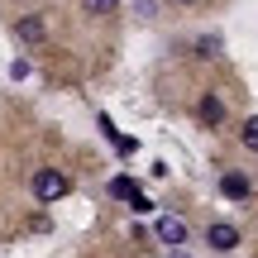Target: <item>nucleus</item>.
I'll return each instance as SVG.
<instances>
[{
	"mask_svg": "<svg viewBox=\"0 0 258 258\" xmlns=\"http://www.w3.org/2000/svg\"><path fill=\"white\" fill-rule=\"evenodd\" d=\"M15 38L19 43H43V19L38 15H19L15 19Z\"/></svg>",
	"mask_w": 258,
	"mask_h": 258,
	"instance_id": "6",
	"label": "nucleus"
},
{
	"mask_svg": "<svg viewBox=\"0 0 258 258\" xmlns=\"http://www.w3.org/2000/svg\"><path fill=\"white\" fill-rule=\"evenodd\" d=\"M29 186H34V201L38 206H53V201H62V196L72 191V177H67L62 167H38Z\"/></svg>",
	"mask_w": 258,
	"mask_h": 258,
	"instance_id": "1",
	"label": "nucleus"
},
{
	"mask_svg": "<svg viewBox=\"0 0 258 258\" xmlns=\"http://www.w3.org/2000/svg\"><path fill=\"white\" fill-rule=\"evenodd\" d=\"M220 191L230 196V201H244V196H249V177H239V172H225V177H220Z\"/></svg>",
	"mask_w": 258,
	"mask_h": 258,
	"instance_id": "7",
	"label": "nucleus"
},
{
	"mask_svg": "<svg viewBox=\"0 0 258 258\" xmlns=\"http://www.w3.org/2000/svg\"><path fill=\"white\" fill-rule=\"evenodd\" d=\"M206 244H211L215 253H230V249H239V230L225 225V220H215L211 230H206Z\"/></svg>",
	"mask_w": 258,
	"mask_h": 258,
	"instance_id": "2",
	"label": "nucleus"
},
{
	"mask_svg": "<svg viewBox=\"0 0 258 258\" xmlns=\"http://www.w3.org/2000/svg\"><path fill=\"white\" fill-rule=\"evenodd\" d=\"M196 48H201V57H220V48H225V43H220L215 34H206V38H201Z\"/></svg>",
	"mask_w": 258,
	"mask_h": 258,
	"instance_id": "10",
	"label": "nucleus"
},
{
	"mask_svg": "<svg viewBox=\"0 0 258 258\" xmlns=\"http://www.w3.org/2000/svg\"><path fill=\"white\" fill-rule=\"evenodd\" d=\"M115 10H120V0H82L86 19H105V15H115Z\"/></svg>",
	"mask_w": 258,
	"mask_h": 258,
	"instance_id": "8",
	"label": "nucleus"
},
{
	"mask_svg": "<svg viewBox=\"0 0 258 258\" xmlns=\"http://www.w3.org/2000/svg\"><path fill=\"white\" fill-rule=\"evenodd\" d=\"M239 144L249 148V153H258V115H249V120H244V129H239Z\"/></svg>",
	"mask_w": 258,
	"mask_h": 258,
	"instance_id": "9",
	"label": "nucleus"
},
{
	"mask_svg": "<svg viewBox=\"0 0 258 258\" xmlns=\"http://www.w3.org/2000/svg\"><path fill=\"white\" fill-rule=\"evenodd\" d=\"M158 239L172 244V249L186 244V220H182V215H163V220H158Z\"/></svg>",
	"mask_w": 258,
	"mask_h": 258,
	"instance_id": "5",
	"label": "nucleus"
},
{
	"mask_svg": "<svg viewBox=\"0 0 258 258\" xmlns=\"http://www.w3.org/2000/svg\"><path fill=\"white\" fill-rule=\"evenodd\" d=\"M134 15L139 19H153L158 15V0H134Z\"/></svg>",
	"mask_w": 258,
	"mask_h": 258,
	"instance_id": "11",
	"label": "nucleus"
},
{
	"mask_svg": "<svg viewBox=\"0 0 258 258\" xmlns=\"http://www.w3.org/2000/svg\"><path fill=\"white\" fill-rule=\"evenodd\" d=\"M110 196H120V201H129V206H134L139 215H144V211H153V201H148V196L139 191V186L129 182V177H115V182H110Z\"/></svg>",
	"mask_w": 258,
	"mask_h": 258,
	"instance_id": "3",
	"label": "nucleus"
},
{
	"mask_svg": "<svg viewBox=\"0 0 258 258\" xmlns=\"http://www.w3.org/2000/svg\"><path fill=\"white\" fill-rule=\"evenodd\" d=\"M196 115H201L206 129H220V124H225V101H220L215 91H206L201 101H196Z\"/></svg>",
	"mask_w": 258,
	"mask_h": 258,
	"instance_id": "4",
	"label": "nucleus"
},
{
	"mask_svg": "<svg viewBox=\"0 0 258 258\" xmlns=\"http://www.w3.org/2000/svg\"><path fill=\"white\" fill-rule=\"evenodd\" d=\"M172 5H196V0H172Z\"/></svg>",
	"mask_w": 258,
	"mask_h": 258,
	"instance_id": "12",
	"label": "nucleus"
}]
</instances>
